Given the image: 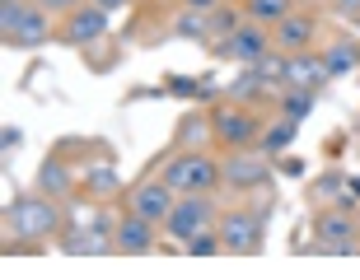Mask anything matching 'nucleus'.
Returning <instances> with one entry per match:
<instances>
[{"mask_svg":"<svg viewBox=\"0 0 360 280\" xmlns=\"http://www.w3.org/2000/svg\"><path fill=\"white\" fill-rule=\"evenodd\" d=\"M323 52V66H328V75L333 80H347V75H356L360 70V38H333L328 47H319Z\"/></svg>","mask_w":360,"mask_h":280,"instance_id":"obj_19","label":"nucleus"},{"mask_svg":"<svg viewBox=\"0 0 360 280\" xmlns=\"http://www.w3.org/2000/svg\"><path fill=\"white\" fill-rule=\"evenodd\" d=\"M80 192L89 201H98V206H108V201L127 196V182H122V173L112 168V164H98V168H89V173L80 178Z\"/></svg>","mask_w":360,"mask_h":280,"instance_id":"obj_18","label":"nucleus"},{"mask_svg":"<svg viewBox=\"0 0 360 280\" xmlns=\"http://www.w3.org/2000/svg\"><path fill=\"white\" fill-rule=\"evenodd\" d=\"M33 187H38L42 196L75 201V187H80V178H75V168H70L61 154H47V159L38 164V178H33Z\"/></svg>","mask_w":360,"mask_h":280,"instance_id":"obj_15","label":"nucleus"},{"mask_svg":"<svg viewBox=\"0 0 360 280\" xmlns=\"http://www.w3.org/2000/svg\"><path fill=\"white\" fill-rule=\"evenodd\" d=\"M267 52H271V28L257 24V19H243L229 38H215L211 42L215 61H234V66H257Z\"/></svg>","mask_w":360,"mask_h":280,"instance_id":"obj_7","label":"nucleus"},{"mask_svg":"<svg viewBox=\"0 0 360 280\" xmlns=\"http://www.w3.org/2000/svg\"><path fill=\"white\" fill-rule=\"evenodd\" d=\"M47 38H52V14L42 10L38 0H28L24 19L14 24V33L5 38V47H14V52H38V47H47Z\"/></svg>","mask_w":360,"mask_h":280,"instance_id":"obj_13","label":"nucleus"},{"mask_svg":"<svg viewBox=\"0 0 360 280\" xmlns=\"http://www.w3.org/2000/svg\"><path fill=\"white\" fill-rule=\"evenodd\" d=\"M351 28H356V38H360V19H351Z\"/></svg>","mask_w":360,"mask_h":280,"instance_id":"obj_35","label":"nucleus"},{"mask_svg":"<svg viewBox=\"0 0 360 280\" xmlns=\"http://www.w3.org/2000/svg\"><path fill=\"white\" fill-rule=\"evenodd\" d=\"M5 229H10L14 239H24V243H52V239H61V229H66V220H61V201L42 196V192L14 196L10 206H5Z\"/></svg>","mask_w":360,"mask_h":280,"instance_id":"obj_1","label":"nucleus"},{"mask_svg":"<svg viewBox=\"0 0 360 280\" xmlns=\"http://www.w3.org/2000/svg\"><path fill=\"white\" fill-rule=\"evenodd\" d=\"M314 248L333 257H356L360 253V215L351 206H323L314 215Z\"/></svg>","mask_w":360,"mask_h":280,"instance_id":"obj_3","label":"nucleus"},{"mask_svg":"<svg viewBox=\"0 0 360 280\" xmlns=\"http://www.w3.org/2000/svg\"><path fill=\"white\" fill-rule=\"evenodd\" d=\"M295 135H300V121L285 117V112H276V117H267V126H262V135H257V149H262L267 159H276V154H285V149L295 145Z\"/></svg>","mask_w":360,"mask_h":280,"instance_id":"obj_20","label":"nucleus"},{"mask_svg":"<svg viewBox=\"0 0 360 280\" xmlns=\"http://www.w3.org/2000/svg\"><path fill=\"white\" fill-rule=\"evenodd\" d=\"M0 145H5V154H14V149L24 145V131H19V126H5V131H0Z\"/></svg>","mask_w":360,"mask_h":280,"instance_id":"obj_31","label":"nucleus"},{"mask_svg":"<svg viewBox=\"0 0 360 280\" xmlns=\"http://www.w3.org/2000/svg\"><path fill=\"white\" fill-rule=\"evenodd\" d=\"M160 229L164 225H155V220H146V215H136V211H127V206H122L117 229H112L117 253L122 257H150L155 248H160Z\"/></svg>","mask_w":360,"mask_h":280,"instance_id":"obj_10","label":"nucleus"},{"mask_svg":"<svg viewBox=\"0 0 360 280\" xmlns=\"http://www.w3.org/2000/svg\"><path fill=\"white\" fill-rule=\"evenodd\" d=\"M342 192H347V173H323V178H314V196H319V201H342Z\"/></svg>","mask_w":360,"mask_h":280,"instance_id":"obj_29","label":"nucleus"},{"mask_svg":"<svg viewBox=\"0 0 360 280\" xmlns=\"http://www.w3.org/2000/svg\"><path fill=\"white\" fill-rule=\"evenodd\" d=\"M211 75L206 80H192V75H169L164 80V93H174V98H211Z\"/></svg>","mask_w":360,"mask_h":280,"instance_id":"obj_25","label":"nucleus"},{"mask_svg":"<svg viewBox=\"0 0 360 280\" xmlns=\"http://www.w3.org/2000/svg\"><path fill=\"white\" fill-rule=\"evenodd\" d=\"M56 248L70 257H108V253H117V239L112 234H103V229H61V239H56Z\"/></svg>","mask_w":360,"mask_h":280,"instance_id":"obj_16","label":"nucleus"},{"mask_svg":"<svg viewBox=\"0 0 360 280\" xmlns=\"http://www.w3.org/2000/svg\"><path fill=\"white\" fill-rule=\"evenodd\" d=\"M38 5H42L47 14H70V10H80L84 0H38Z\"/></svg>","mask_w":360,"mask_h":280,"instance_id":"obj_30","label":"nucleus"},{"mask_svg":"<svg viewBox=\"0 0 360 280\" xmlns=\"http://www.w3.org/2000/svg\"><path fill=\"white\" fill-rule=\"evenodd\" d=\"M239 10H243V19H257V24L276 28L285 14H295V0H239Z\"/></svg>","mask_w":360,"mask_h":280,"instance_id":"obj_22","label":"nucleus"},{"mask_svg":"<svg viewBox=\"0 0 360 280\" xmlns=\"http://www.w3.org/2000/svg\"><path fill=\"white\" fill-rule=\"evenodd\" d=\"M257 75H262V80L271 84V89H281V80H285V52H276V47H271L267 56H262V61H257Z\"/></svg>","mask_w":360,"mask_h":280,"instance_id":"obj_28","label":"nucleus"},{"mask_svg":"<svg viewBox=\"0 0 360 280\" xmlns=\"http://www.w3.org/2000/svg\"><path fill=\"white\" fill-rule=\"evenodd\" d=\"M206 19H211V42H215V38H229L243 24V10L239 5H215V10H206Z\"/></svg>","mask_w":360,"mask_h":280,"instance_id":"obj_26","label":"nucleus"},{"mask_svg":"<svg viewBox=\"0 0 360 280\" xmlns=\"http://www.w3.org/2000/svg\"><path fill=\"white\" fill-rule=\"evenodd\" d=\"M314 103H319L314 89H281L276 93V112H285V117H295V121L314 117Z\"/></svg>","mask_w":360,"mask_h":280,"instance_id":"obj_23","label":"nucleus"},{"mask_svg":"<svg viewBox=\"0 0 360 280\" xmlns=\"http://www.w3.org/2000/svg\"><path fill=\"white\" fill-rule=\"evenodd\" d=\"M215 229H220V243H225L229 257H257L262 253V215L257 211H243V206L220 211Z\"/></svg>","mask_w":360,"mask_h":280,"instance_id":"obj_8","label":"nucleus"},{"mask_svg":"<svg viewBox=\"0 0 360 280\" xmlns=\"http://www.w3.org/2000/svg\"><path fill=\"white\" fill-rule=\"evenodd\" d=\"M174 201H178V192L164 182V178H141V182L127 187L122 206L136 211V215H146V220H155V225H164V215L174 211Z\"/></svg>","mask_w":360,"mask_h":280,"instance_id":"obj_9","label":"nucleus"},{"mask_svg":"<svg viewBox=\"0 0 360 280\" xmlns=\"http://www.w3.org/2000/svg\"><path fill=\"white\" fill-rule=\"evenodd\" d=\"M183 253L187 257H220V253H225V243H220V229H201V234H192V239H187L183 243Z\"/></svg>","mask_w":360,"mask_h":280,"instance_id":"obj_27","label":"nucleus"},{"mask_svg":"<svg viewBox=\"0 0 360 280\" xmlns=\"http://www.w3.org/2000/svg\"><path fill=\"white\" fill-rule=\"evenodd\" d=\"M211 126H215V145L220 149H248V145H257L267 117L248 103H229L225 98L220 107H211Z\"/></svg>","mask_w":360,"mask_h":280,"instance_id":"obj_5","label":"nucleus"},{"mask_svg":"<svg viewBox=\"0 0 360 280\" xmlns=\"http://www.w3.org/2000/svg\"><path fill=\"white\" fill-rule=\"evenodd\" d=\"M174 33H178V38H192V42H211V19H206V10L183 5L178 19H174Z\"/></svg>","mask_w":360,"mask_h":280,"instance_id":"obj_24","label":"nucleus"},{"mask_svg":"<svg viewBox=\"0 0 360 280\" xmlns=\"http://www.w3.org/2000/svg\"><path fill=\"white\" fill-rule=\"evenodd\" d=\"M271 93H276V89H271V84L262 80L253 66H239V70H234V80L225 84V98H229V103H248V107H262Z\"/></svg>","mask_w":360,"mask_h":280,"instance_id":"obj_17","label":"nucleus"},{"mask_svg":"<svg viewBox=\"0 0 360 280\" xmlns=\"http://www.w3.org/2000/svg\"><path fill=\"white\" fill-rule=\"evenodd\" d=\"M314 38H319V19H314L309 10L285 14V19L271 28V47H276V52H309Z\"/></svg>","mask_w":360,"mask_h":280,"instance_id":"obj_14","label":"nucleus"},{"mask_svg":"<svg viewBox=\"0 0 360 280\" xmlns=\"http://www.w3.org/2000/svg\"><path fill=\"white\" fill-rule=\"evenodd\" d=\"M94 5H98V10H108V14H117V10H127L131 0H94Z\"/></svg>","mask_w":360,"mask_h":280,"instance_id":"obj_33","label":"nucleus"},{"mask_svg":"<svg viewBox=\"0 0 360 280\" xmlns=\"http://www.w3.org/2000/svg\"><path fill=\"white\" fill-rule=\"evenodd\" d=\"M356 215H360V206H356Z\"/></svg>","mask_w":360,"mask_h":280,"instance_id":"obj_36","label":"nucleus"},{"mask_svg":"<svg viewBox=\"0 0 360 280\" xmlns=\"http://www.w3.org/2000/svg\"><path fill=\"white\" fill-rule=\"evenodd\" d=\"M108 24H112V14L98 10L94 0H84L80 10L66 14V24H61V33H56V38L66 42V47H94V42L108 38Z\"/></svg>","mask_w":360,"mask_h":280,"instance_id":"obj_11","label":"nucleus"},{"mask_svg":"<svg viewBox=\"0 0 360 280\" xmlns=\"http://www.w3.org/2000/svg\"><path fill=\"white\" fill-rule=\"evenodd\" d=\"M215 220H220V206H215V192H183V196L174 201V211L164 215V239H174L178 248H183L192 234H201V229H211Z\"/></svg>","mask_w":360,"mask_h":280,"instance_id":"obj_6","label":"nucleus"},{"mask_svg":"<svg viewBox=\"0 0 360 280\" xmlns=\"http://www.w3.org/2000/svg\"><path fill=\"white\" fill-rule=\"evenodd\" d=\"M160 178L174 187L178 196L183 192H220V159H215L211 149H174L169 159H164Z\"/></svg>","mask_w":360,"mask_h":280,"instance_id":"obj_2","label":"nucleus"},{"mask_svg":"<svg viewBox=\"0 0 360 280\" xmlns=\"http://www.w3.org/2000/svg\"><path fill=\"white\" fill-rule=\"evenodd\" d=\"M178 5H192V10H215L220 0H178Z\"/></svg>","mask_w":360,"mask_h":280,"instance_id":"obj_34","label":"nucleus"},{"mask_svg":"<svg viewBox=\"0 0 360 280\" xmlns=\"http://www.w3.org/2000/svg\"><path fill=\"white\" fill-rule=\"evenodd\" d=\"M206 140H215L211 112H201V107L183 112V117H178V131H174V145H178V149H201Z\"/></svg>","mask_w":360,"mask_h":280,"instance_id":"obj_21","label":"nucleus"},{"mask_svg":"<svg viewBox=\"0 0 360 280\" xmlns=\"http://www.w3.org/2000/svg\"><path fill=\"white\" fill-rule=\"evenodd\" d=\"M328 5H333L342 19H360V0H328Z\"/></svg>","mask_w":360,"mask_h":280,"instance_id":"obj_32","label":"nucleus"},{"mask_svg":"<svg viewBox=\"0 0 360 280\" xmlns=\"http://www.w3.org/2000/svg\"><path fill=\"white\" fill-rule=\"evenodd\" d=\"M328 80H333V75L323 66V52H314V47H309V52H285V80H281V89H314L319 93Z\"/></svg>","mask_w":360,"mask_h":280,"instance_id":"obj_12","label":"nucleus"},{"mask_svg":"<svg viewBox=\"0 0 360 280\" xmlns=\"http://www.w3.org/2000/svg\"><path fill=\"white\" fill-rule=\"evenodd\" d=\"M220 187H225V192H239V196H253V192L271 187V159L257 145L225 149V154H220Z\"/></svg>","mask_w":360,"mask_h":280,"instance_id":"obj_4","label":"nucleus"}]
</instances>
